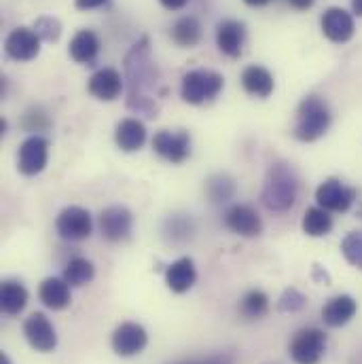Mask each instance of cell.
Instances as JSON below:
<instances>
[{
  "mask_svg": "<svg viewBox=\"0 0 362 364\" xmlns=\"http://www.w3.org/2000/svg\"><path fill=\"white\" fill-rule=\"evenodd\" d=\"M125 79H127V106L136 112L147 114L149 119L157 117L159 104L157 95V81L159 73L151 58V43L142 36L125 58Z\"/></svg>",
  "mask_w": 362,
  "mask_h": 364,
  "instance_id": "6da1fadb",
  "label": "cell"
},
{
  "mask_svg": "<svg viewBox=\"0 0 362 364\" xmlns=\"http://www.w3.org/2000/svg\"><path fill=\"white\" fill-rule=\"evenodd\" d=\"M299 195V178L292 166L273 164L263 184V203L272 212H286L294 205Z\"/></svg>",
  "mask_w": 362,
  "mask_h": 364,
  "instance_id": "7a4b0ae2",
  "label": "cell"
},
{
  "mask_svg": "<svg viewBox=\"0 0 362 364\" xmlns=\"http://www.w3.org/2000/svg\"><path fill=\"white\" fill-rule=\"evenodd\" d=\"M329 127H331V110H329V106L320 97L307 95L299 104L294 138L301 140V142H314L320 136H324Z\"/></svg>",
  "mask_w": 362,
  "mask_h": 364,
  "instance_id": "3957f363",
  "label": "cell"
},
{
  "mask_svg": "<svg viewBox=\"0 0 362 364\" xmlns=\"http://www.w3.org/2000/svg\"><path fill=\"white\" fill-rule=\"evenodd\" d=\"M225 81L218 73L214 70H191L182 77L181 85V95L186 104H203V102H210L214 100L220 90H223Z\"/></svg>",
  "mask_w": 362,
  "mask_h": 364,
  "instance_id": "277c9868",
  "label": "cell"
},
{
  "mask_svg": "<svg viewBox=\"0 0 362 364\" xmlns=\"http://www.w3.org/2000/svg\"><path fill=\"white\" fill-rule=\"evenodd\" d=\"M326 350V335L320 328H303L290 341V358L297 364H318Z\"/></svg>",
  "mask_w": 362,
  "mask_h": 364,
  "instance_id": "5b68a950",
  "label": "cell"
},
{
  "mask_svg": "<svg viewBox=\"0 0 362 364\" xmlns=\"http://www.w3.org/2000/svg\"><path fill=\"white\" fill-rule=\"evenodd\" d=\"M55 229H58L62 240H68V242L87 240L91 235V229H93L91 214L85 208L70 205V208L60 212V216L55 220Z\"/></svg>",
  "mask_w": 362,
  "mask_h": 364,
  "instance_id": "8992f818",
  "label": "cell"
},
{
  "mask_svg": "<svg viewBox=\"0 0 362 364\" xmlns=\"http://www.w3.org/2000/svg\"><path fill=\"white\" fill-rule=\"evenodd\" d=\"M47 159H49V142L43 136H30L19 146L17 168L26 176H36L45 170Z\"/></svg>",
  "mask_w": 362,
  "mask_h": 364,
  "instance_id": "52a82bcc",
  "label": "cell"
},
{
  "mask_svg": "<svg viewBox=\"0 0 362 364\" xmlns=\"http://www.w3.org/2000/svg\"><path fill=\"white\" fill-rule=\"evenodd\" d=\"M356 199V191L337 178H329L316 188V201L326 212H348Z\"/></svg>",
  "mask_w": 362,
  "mask_h": 364,
  "instance_id": "ba28073f",
  "label": "cell"
},
{
  "mask_svg": "<svg viewBox=\"0 0 362 364\" xmlns=\"http://www.w3.org/2000/svg\"><path fill=\"white\" fill-rule=\"evenodd\" d=\"M112 350L117 356L121 358H129L140 354L147 343H149V335L144 331V326L136 324V322H123L115 328L112 333Z\"/></svg>",
  "mask_w": 362,
  "mask_h": 364,
  "instance_id": "9c48e42d",
  "label": "cell"
},
{
  "mask_svg": "<svg viewBox=\"0 0 362 364\" xmlns=\"http://www.w3.org/2000/svg\"><path fill=\"white\" fill-rule=\"evenodd\" d=\"M23 335L28 339V343L41 352V354H47V352H53L58 348V335H55V328L53 324L49 322V318L41 311L32 314L26 322H23Z\"/></svg>",
  "mask_w": 362,
  "mask_h": 364,
  "instance_id": "30bf717a",
  "label": "cell"
},
{
  "mask_svg": "<svg viewBox=\"0 0 362 364\" xmlns=\"http://www.w3.org/2000/svg\"><path fill=\"white\" fill-rule=\"evenodd\" d=\"M4 51L15 62H30L41 51V38L34 28H15L4 41Z\"/></svg>",
  "mask_w": 362,
  "mask_h": 364,
  "instance_id": "8fae6325",
  "label": "cell"
},
{
  "mask_svg": "<svg viewBox=\"0 0 362 364\" xmlns=\"http://www.w3.org/2000/svg\"><path fill=\"white\" fill-rule=\"evenodd\" d=\"M132 212L123 205H110L100 214V233L106 242L127 240L132 233Z\"/></svg>",
  "mask_w": 362,
  "mask_h": 364,
  "instance_id": "7c38bea8",
  "label": "cell"
},
{
  "mask_svg": "<svg viewBox=\"0 0 362 364\" xmlns=\"http://www.w3.org/2000/svg\"><path fill=\"white\" fill-rule=\"evenodd\" d=\"M153 149L170 164H182L191 153V138L186 132H159L153 138Z\"/></svg>",
  "mask_w": 362,
  "mask_h": 364,
  "instance_id": "4fadbf2b",
  "label": "cell"
},
{
  "mask_svg": "<svg viewBox=\"0 0 362 364\" xmlns=\"http://www.w3.org/2000/svg\"><path fill=\"white\" fill-rule=\"evenodd\" d=\"M322 32L333 43H348L354 36V17L341 6H331L320 19Z\"/></svg>",
  "mask_w": 362,
  "mask_h": 364,
  "instance_id": "5bb4252c",
  "label": "cell"
},
{
  "mask_svg": "<svg viewBox=\"0 0 362 364\" xmlns=\"http://www.w3.org/2000/svg\"><path fill=\"white\" fill-rule=\"evenodd\" d=\"M244 41H246V28L242 21L225 19L218 23L216 45H218L220 53H225L227 58H240L242 49H244Z\"/></svg>",
  "mask_w": 362,
  "mask_h": 364,
  "instance_id": "9a60e30c",
  "label": "cell"
},
{
  "mask_svg": "<svg viewBox=\"0 0 362 364\" xmlns=\"http://www.w3.org/2000/svg\"><path fill=\"white\" fill-rule=\"evenodd\" d=\"M225 225L242 237H257L263 231V223L250 205H233L225 214Z\"/></svg>",
  "mask_w": 362,
  "mask_h": 364,
  "instance_id": "2e32d148",
  "label": "cell"
},
{
  "mask_svg": "<svg viewBox=\"0 0 362 364\" xmlns=\"http://www.w3.org/2000/svg\"><path fill=\"white\" fill-rule=\"evenodd\" d=\"M358 311V303L350 294H337L322 307V320L331 328L346 326Z\"/></svg>",
  "mask_w": 362,
  "mask_h": 364,
  "instance_id": "e0dca14e",
  "label": "cell"
},
{
  "mask_svg": "<svg viewBox=\"0 0 362 364\" xmlns=\"http://www.w3.org/2000/svg\"><path fill=\"white\" fill-rule=\"evenodd\" d=\"M70 288L73 286L64 277H47L38 288V299L45 307L60 311V309H66L73 301Z\"/></svg>",
  "mask_w": 362,
  "mask_h": 364,
  "instance_id": "ac0fdd59",
  "label": "cell"
},
{
  "mask_svg": "<svg viewBox=\"0 0 362 364\" xmlns=\"http://www.w3.org/2000/svg\"><path fill=\"white\" fill-rule=\"evenodd\" d=\"M87 90L93 97L104 100V102H112L121 95L123 91V79L115 68H102L97 70L90 79Z\"/></svg>",
  "mask_w": 362,
  "mask_h": 364,
  "instance_id": "d6986e66",
  "label": "cell"
},
{
  "mask_svg": "<svg viewBox=\"0 0 362 364\" xmlns=\"http://www.w3.org/2000/svg\"><path fill=\"white\" fill-rule=\"evenodd\" d=\"M197 282V269H195V263L193 259L188 257H182L179 261H174L168 269H166V284L172 292H186L195 286Z\"/></svg>",
  "mask_w": 362,
  "mask_h": 364,
  "instance_id": "ffe728a7",
  "label": "cell"
},
{
  "mask_svg": "<svg viewBox=\"0 0 362 364\" xmlns=\"http://www.w3.org/2000/svg\"><path fill=\"white\" fill-rule=\"evenodd\" d=\"M115 140H117V146L125 153H134L138 149H142V144L147 142V127L142 121L138 119H123L119 125H117V132H115Z\"/></svg>",
  "mask_w": 362,
  "mask_h": 364,
  "instance_id": "44dd1931",
  "label": "cell"
},
{
  "mask_svg": "<svg viewBox=\"0 0 362 364\" xmlns=\"http://www.w3.org/2000/svg\"><path fill=\"white\" fill-rule=\"evenodd\" d=\"M28 303V290L17 279H4L0 286V309L6 316H17Z\"/></svg>",
  "mask_w": 362,
  "mask_h": 364,
  "instance_id": "7402d4cb",
  "label": "cell"
},
{
  "mask_svg": "<svg viewBox=\"0 0 362 364\" xmlns=\"http://www.w3.org/2000/svg\"><path fill=\"white\" fill-rule=\"evenodd\" d=\"M242 87L248 91L255 97H270L275 81H273L272 73L263 66H248L242 73Z\"/></svg>",
  "mask_w": 362,
  "mask_h": 364,
  "instance_id": "603a6c76",
  "label": "cell"
},
{
  "mask_svg": "<svg viewBox=\"0 0 362 364\" xmlns=\"http://www.w3.org/2000/svg\"><path fill=\"white\" fill-rule=\"evenodd\" d=\"M97 51H100V41L91 30H79L70 41V58L77 64H93Z\"/></svg>",
  "mask_w": 362,
  "mask_h": 364,
  "instance_id": "cb8c5ba5",
  "label": "cell"
},
{
  "mask_svg": "<svg viewBox=\"0 0 362 364\" xmlns=\"http://www.w3.org/2000/svg\"><path fill=\"white\" fill-rule=\"evenodd\" d=\"M303 231L309 237H322L326 233H331L333 229V218L329 216V212L324 208H309L303 214V223H301Z\"/></svg>",
  "mask_w": 362,
  "mask_h": 364,
  "instance_id": "d4e9b609",
  "label": "cell"
},
{
  "mask_svg": "<svg viewBox=\"0 0 362 364\" xmlns=\"http://www.w3.org/2000/svg\"><path fill=\"white\" fill-rule=\"evenodd\" d=\"M172 41L179 47H195L201 41V23L195 17H181L172 26Z\"/></svg>",
  "mask_w": 362,
  "mask_h": 364,
  "instance_id": "484cf974",
  "label": "cell"
},
{
  "mask_svg": "<svg viewBox=\"0 0 362 364\" xmlns=\"http://www.w3.org/2000/svg\"><path fill=\"white\" fill-rule=\"evenodd\" d=\"M270 311V296L263 290H250L240 303V314L244 320H261Z\"/></svg>",
  "mask_w": 362,
  "mask_h": 364,
  "instance_id": "4316f807",
  "label": "cell"
},
{
  "mask_svg": "<svg viewBox=\"0 0 362 364\" xmlns=\"http://www.w3.org/2000/svg\"><path fill=\"white\" fill-rule=\"evenodd\" d=\"M93 275H95V269H93L91 261H87V259H73L64 269V279L75 288H81V286L90 284Z\"/></svg>",
  "mask_w": 362,
  "mask_h": 364,
  "instance_id": "83f0119b",
  "label": "cell"
},
{
  "mask_svg": "<svg viewBox=\"0 0 362 364\" xmlns=\"http://www.w3.org/2000/svg\"><path fill=\"white\" fill-rule=\"evenodd\" d=\"M206 191H208V197L214 203H225L235 195V182L231 181L229 176H225V174H216V176H212L208 181Z\"/></svg>",
  "mask_w": 362,
  "mask_h": 364,
  "instance_id": "f1b7e54d",
  "label": "cell"
},
{
  "mask_svg": "<svg viewBox=\"0 0 362 364\" xmlns=\"http://www.w3.org/2000/svg\"><path fill=\"white\" fill-rule=\"evenodd\" d=\"M34 32L38 34L41 41H47V43H58L60 36H62V23L58 17H51V15H43L34 21Z\"/></svg>",
  "mask_w": 362,
  "mask_h": 364,
  "instance_id": "f546056e",
  "label": "cell"
},
{
  "mask_svg": "<svg viewBox=\"0 0 362 364\" xmlns=\"http://www.w3.org/2000/svg\"><path fill=\"white\" fill-rule=\"evenodd\" d=\"M341 252L346 261L354 267L362 269V231H352L341 242Z\"/></svg>",
  "mask_w": 362,
  "mask_h": 364,
  "instance_id": "4dcf8cb0",
  "label": "cell"
},
{
  "mask_svg": "<svg viewBox=\"0 0 362 364\" xmlns=\"http://www.w3.org/2000/svg\"><path fill=\"white\" fill-rule=\"evenodd\" d=\"M307 305V296L297 290V288H286L277 301V311L280 314H297Z\"/></svg>",
  "mask_w": 362,
  "mask_h": 364,
  "instance_id": "1f68e13d",
  "label": "cell"
},
{
  "mask_svg": "<svg viewBox=\"0 0 362 364\" xmlns=\"http://www.w3.org/2000/svg\"><path fill=\"white\" fill-rule=\"evenodd\" d=\"M193 235V223L186 216H172L166 220V237L172 242H184Z\"/></svg>",
  "mask_w": 362,
  "mask_h": 364,
  "instance_id": "d6a6232c",
  "label": "cell"
},
{
  "mask_svg": "<svg viewBox=\"0 0 362 364\" xmlns=\"http://www.w3.org/2000/svg\"><path fill=\"white\" fill-rule=\"evenodd\" d=\"M23 127L28 132H41V129H47L49 127V117L41 110V108H30L26 114H23Z\"/></svg>",
  "mask_w": 362,
  "mask_h": 364,
  "instance_id": "836d02e7",
  "label": "cell"
},
{
  "mask_svg": "<svg viewBox=\"0 0 362 364\" xmlns=\"http://www.w3.org/2000/svg\"><path fill=\"white\" fill-rule=\"evenodd\" d=\"M197 364H233V358L229 354H214V356H208V358L199 360Z\"/></svg>",
  "mask_w": 362,
  "mask_h": 364,
  "instance_id": "e575fe53",
  "label": "cell"
},
{
  "mask_svg": "<svg viewBox=\"0 0 362 364\" xmlns=\"http://www.w3.org/2000/svg\"><path fill=\"white\" fill-rule=\"evenodd\" d=\"M108 0H75L77 9L81 11H90V9H97V6H104Z\"/></svg>",
  "mask_w": 362,
  "mask_h": 364,
  "instance_id": "d590c367",
  "label": "cell"
},
{
  "mask_svg": "<svg viewBox=\"0 0 362 364\" xmlns=\"http://www.w3.org/2000/svg\"><path fill=\"white\" fill-rule=\"evenodd\" d=\"M168 11H181L188 4V0H159Z\"/></svg>",
  "mask_w": 362,
  "mask_h": 364,
  "instance_id": "8d00e7d4",
  "label": "cell"
},
{
  "mask_svg": "<svg viewBox=\"0 0 362 364\" xmlns=\"http://www.w3.org/2000/svg\"><path fill=\"white\" fill-rule=\"evenodd\" d=\"M314 279H316L318 284H331L329 273L322 272V267H320V265H314Z\"/></svg>",
  "mask_w": 362,
  "mask_h": 364,
  "instance_id": "74e56055",
  "label": "cell"
},
{
  "mask_svg": "<svg viewBox=\"0 0 362 364\" xmlns=\"http://www.w3.org/2000/svg\"><path fill=\"white\" fill-rule=\"evenodd\" d=\"M314 2H316V0H288V4H290V6H294V9H299V11L309 9Z\"/></svg>",
  "mask_w": 362,
  "mask_h": 364,
  "instance_id": "f35d334b",
  "label": "cell"
},
{
  "mask_svg": "<svg viewBox=\"0 0 362 364\" xmlns=\"http://www.w3.org/2000/svg\"><path fill=\"white\" fill-rule=\"evenodd\" d=\"M246 4H250V6H265V4H270L272 0H244Z\"/></svg>",
  "mask_w": 362,
  "mask_h": 364,
  "instance_id": "ab89813d",
  "label": "cell"
},
{
  "mask_svg": "<svg viewBox=\"0 0 362 364\" xmlns=\"http://www.w3.org/2000/svg\"><path fill=\"white\" fill-rule=\"evenodd\" d=\"M352 9L358 17H362V0H352Z\"/></svg>",
  "mask_w": 362,
  "mask_h": 364,
  "instance_id": "60d3db41",
  "label": "cell"
},
{
  "mask_svg": "<svg viewBox=\"0 0 362 364\" xmlns=\"http://www.w3.org/2000/svg\"><path fill=\"white\" fill-rule=\"evenodd\" d=\"M0 364H11V360H9V356H6V354H0Z\"/></svg>",
  "mask_w": 362,
  "mask_h": 364,
  "instance_id": "b9f144b4",
  "label": "cell"
},
{
  "mask_svg": "<svg viewBox=\"0 0 362 364\" xmlns=\"http://www.w3.org/2000/svg\"><path fill=\"white\" fill-rule=\"evenodd\" d=\"M179 364H197V363H179Z\"/></svg>",
  "mask_w": 362,
  "mask_h": 364,
  "instance_id": "7bdbcfd3",
  "label": "cell"
}]
</instances>
